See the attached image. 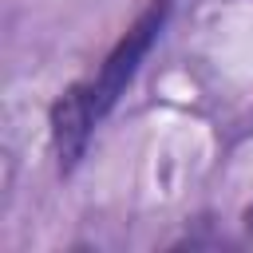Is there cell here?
I'll return each instance as SVG.
<instances>
[{"label":"cell","mask_w":253,"mask_h":253,"mask_svg":"<svg viewBox=\"0 0 253 253\" xmlns=\"http://www.w3.org/2000/svg\"><path fill=\"white\" fill-rule=\"evenodd\" d=\"M174 12V0H150L130 28L115 40V47L103 55L99 71L63 87L59 99L47 111V130H51V154H55V170L67 178L75 174V166L87 154V142L95 134V126L115 111V103L126 95V87L134 83L138 67L146 63V55L154 51L166 20Z\"/></svg>","instance_id":"1"},{"label":"cell","mask_w":253,"mask_h":253,"mask_svg":"<svg viewBox=\"0 0 253 253\" xmlns=\"http://www.w3.org/2000/svg\"><path fill=\"white\" fill-rule=\"evenodd\" d=\"M241 225H245V237L253 241V202L245 206V213H241Z\"/></svg>","instance_id":"2"}]
</instances>
